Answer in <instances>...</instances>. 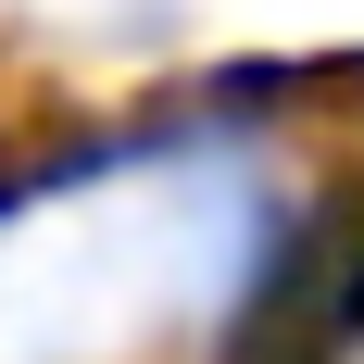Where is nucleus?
Wrapping results in <instances>:
<instances>
[{
  "instance_id": "nucleus-1",
  "label": "nucleus",
  "mask_w": 364,
  "mask_h": 364,
  "mask_svg": "<svg viewBox=\"0 0 364 364\" xmlns=\"http://www.w3.org/2000/svg\"><path fill=\"white\" fill-rule=\"evenodd\" d=\"M314 277L327 201L252 113H126L0 188V364H239Z\"/></svg>"
}]
</instances>
